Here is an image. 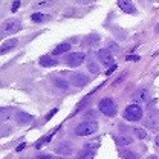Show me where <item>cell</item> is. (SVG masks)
I'll list each match as a JSON object with an SVG mask.
<instances>
[{
	"label": "cell",
	"mask_w": 159,
	"mask_h": 159,
	"mask_svg": "<svg viewBox=\"0 0 159 159\" xmlns=\"http://www.w3.org/2000/svg\"><path fill=\"white\" fill-rule=\"evenodd\" d=\"M11 116H12V110H11V109L3 107V109H2V113H0V118H2V121H6V119H9Z\"/></svg>",
	"instance_id": "cell-19"
},
{
	"label": "cell",
	"mask_w": 159,
	"mask_h": 159,
	"mask_svg": "<svg viewBox=\"0 0 159 159\" xmlns=\"http://www.w3.org/2000/svg\"><path fill=\"white\" fill-rule=\"evenodd\" d=\"M98 130V124L97 121H83L81 124L77 125L75 133L78 136H87V135H93Z\"/></svg>",
	"instance_id": "cell-1"
},
{
	"label": "cell",
	"mask_w": 159,
	"mask_h": 159,
	"mask_svg": "<svg viewBox=\"0 0 159 159\" xmlns=\"http://www.w3.org/2000/svg\"><path fill=\"white\" fill-rule=\"evenodd\" d=\"M58 159H63V158H58Z\"/></svg>",
	"instance_id": "cell-32"
},
{
	"label": "cell",
	"mask_w": 159,
	"mask_h": 159,
	"mask_svg": "<svg viewBox=\"0 0 159 159\" xmlns=\"http://www.w3.org/2000/svg\"><path fill=\"white\" fill-rule=\"evenodd\" d=\"M132 138H127V136H119L116 138V142H118L119 145H129V144H132Z\"/></svg>",
	"instance_id": "cell-21"
},
{
	"label": "cell",
	"mask_w": 159,
	"mask_h": 159,
	"mask_svg": "<svg viewBox=\"0 0 159 159\" xmlns=\"http://www.w3.org/2000/svg\"><path fill=\"white\" fill-rule=\"evenodd\" d=\"M54 84H55L58 89H63V90H66V89L69 87V83L64 81V80H61V78H55L54 80Z\"/></svg>",
	"instance_id": "cell-17"
},
{
	"label": "cell",
	"mask_w": 159,
	"mask_h": 159,
	"mask_svg": "<svg viewBox=\"0 0 159 159\" xmlns=\"http://www.w3.org/2000/svg\"><path fill=\"white\" fill-rule=\"evenodd\" d=\"M122 116L127 119V121H132V122L139 121V119L142 118V109L139 107L138 104H130V106H127V107H125V110H124Z\"/></svg>",
	"instance_id": "cell-2"
},
{
	"label": "cell",
	"mask_w": 159,
	"mask_h": 159,
	"mask_svg": "<svg viewBox=\"0 0 159 159\" xmlns=\"http://www.w3.org/2000/svg\"><path fill=\"white\" fill-rule=\"evenodd\" d=\"M110 48H112V49H115V51H116V49H118V46H116V44H115V43H110Z\"/></svg>",
	"instance_id": "cell-28"
},
{
	"label": "cell",
	"mask_w": 159,
	"mask_h": 159,
	"mask_svg": "<svg viewBox=\"0 0 159 159\" xmlns=\"http://www.w3.org/2000/svg\"><path fill=\"white\" fill-rule=\"evenodd\" d=\"M87 67H89V70L92 72V74H99V66L97 63H93V61H90L89 64H87Z\"/></svg>",
	"instance_id": "cell-22"
},
{
	"label": "cell",
	"mask_w": 159,
	"mask_h": 159,
	"mask_svg": "<svg viewBox=\"0 0 159 159\" xmlns=\"http://www.w3.org/2000/svg\"><path fill=\"white\" fill-rule=\"evenodd\" d=\"M127 60H138V57H135V55H133V57H132V55H129V57H127Z\"/></svg>",
	"instance_id": "cell-29"
},
{
	"label": "cell",
	"mask_w": 159,
	"mask_h": 159,
	"mask_svg": "<svg viewBox=\"0 0 159 159\" xmlns=\"http://www.w3.org/2000/svg\"><path fill=\"white\" fill-rule=\"evenodd\" d=\"M54 3H55V0H44V2H40L37 6L39 8H46V6H52Z\"/></svg>",
	"instance_id": "cell-24"
},
{
	"label": "cell",
	"mask_w": 159,
	"mask_h": 159,
	"mask_svg": "<svg viewBox=\"0 0 159 159\" xmlns=\"http://www.w3.org/2000/svg\"><path fill=\"white\" fill-rule=\"evenodd\" d=\"M155 145H156V147L159 148V135L156 136V138H155Z\"/></svg>",
	"instance_id": "cell-27"
},
{
	"label": "cell",
	"mask_w": 159,
	"mask_h": 159,
	"mask_svg": "<svg viewBox=\"0 0 159 159\" xmlns=\"http://www.w3.org/2000/svg\"><path fill=\"white\" fill-rule=\"evenodd\" d=\"M70 83L74 86H77V87H83V86H86L89 83V77H86L84 74H74L70 77Z\"/></svg>",
	"instance_id": "cell-9"
},
{
	"label": "cell",
	"mask_w": 159,
	"mask_h": 159,
	"mask_svg": "<svg viewBox=\"0 0 159 159\" xmlns=\"http://www.w3.org/2000/svg\"><path fill=\"white\" fill-rule=\"evenodd\" d=\"M86 58V55L83 54V52H72L67 58H66V63H67V66H70V67H78L83 64V61Z\"/></svg>",
	"instance_id": "cell-5"
},
{
	"label": "cell",
	"mask_w": 159,
	"mask_h": 159,
	"mask_svg": "<svg viewBox=\"0 0 159 159\" xmlns=\"http://www.w3.org/2000/svg\"><path fill=\"white\" fill-rule=\"evenodd\" d=\"M16 44H17V39H11L8 40V41H5L3 44H2V54H6L8 51H11L12 48H16Z\"/></svg>",
	"instance_id": "cell-14"
},
{
	"label": "cell",
	"mask_w": 159,
	"mask_h": 159,
	"mask_svg": "<svg viewBox=\"0 0 159 159\" xmlns=\"http://www.w3.org/2000/svg\"><path fill=\"white\" fill-rule=\"evenodd\" d=\"M144 125L148 130L158 132L159 130V113H156V112H148L145 115V118H144Z\"/></svg>",
	"instance_id": "cell-4"
},
{
	"label": "cell",
	"mask_w": 159,
	"mask_h": 159,
	"mask_svg": "<svg viewBox=\"0 0 159 159\" xmlns=\"http://www.w3.org/2000/svg\"><path fill=\"white\" fill-rule=\"evenodd\" d=\"M133 99L136 102H147L150 99V93L147 89H138L135 93H133Z\"/></svg>",
	"instance_id": "cell-10"
},
{
	"label": "cell",
	"mask_w": 159,
	"mask_h": 159,
	"mask_svg": "<svg viewBox=\"0 0 159 159\" xmlns=\"http://www.w3.org/2000/svg\"><path fill=\"white\" fill-rule=\"evenodd\" d=\"M67 51H70V44L69 43H61L58 44L55 49H54V55H60V54H64V52H67Z\"/></svg>",
	"instance_id": "cell-15"
},
{
	"label": "cell",
	"mask_w": 159,
	"mask_h": 159,
	"mask_svg": "<svg viewBox=\"0 0 159 159\" xmlns=\"http://www.w3.org/2000/svg\"><path fill=\"white\" fill-rule=\"evenodd\" d=\"M32 21H35V23H41V21H44V20H48L49 17L48 16H44V14H41V12H35V14H32Z\"/></svg>",
	"instance_id": "cell-18"
},
{
	"label": "cell",
	"mask_w": 159,
	"mask_h": 159,
	"mask_svg": "<svg viewBox=\"0 0 159 159\" xmlns=\"http://www.w3.org/2000/svg\"><path fill=\"white\" fill-rule=\"evenodd\" d=\"M98 109L101 110V113L107 115V116H115L116 115V106L110 98H104L99 101Z\"/></svg>",
	"instance_id": "cell-3"
},
{
	"label": "cell",
	"mask_w": 159,
	"mask_h": 159,
	"mask_svg": "<svg viewBox=\"0 0 159 159\" xmlns=\"http://www.w3.org/2000/svg\"><path fill=\"white\" fill-rule=\"evenodd\" d=\"M16 119H17V122L19 124H28V122H31L34 116L32 115H29V113H25V112H20L16 115Z\"/></svg>",
	"instance_id": "cell-13"
},
{
	"label": "cell",
	"mask_w": 159,
	"mask_h": 159,
	"mask_svg": "<svg viewBox=\"0 0 159 159\" xmlns=\"http://www.w3.org/2000/svg\"><path fill=\"white\" fill-rule=\"evenodd\" d=\"M21 29V23L19 20H8L3 25V34H16Z\"/></svg>",
	"instance_id": "cell-6"
},
{
	"label": "cell",
	"mask_w": 159,
	"mask_h": 159,
	"mask_svg": "<svg viewBox=\"0 0 159 159\" xmlns=\"http://www.w3.org/2000/svg\"><path fill=\"white\" fill-rule=\"evenodd\" d=\"M19 6H20V0H16V2L12 3V12H16V11L19 9Z\"/></svg>",
	"instance_id": "cell-25"
},
{
	"label": "cell",
	"mask_w": 159,
	"mask_h": 159,
	"mask_svg": "<svg viewBox=\"0 0 159 159\" xmlns=\"http://www.w3.org/2000/svg\"><path fill=\"white\" fill-rule=\"evenodd\" d=\"M93 156H95V152L93 150H84L80 155V159H93Z\"/></svg>",
	"instance_id": "cell-20"
},
{
	"label": "cell",
	"mask_w": 159,
	"mask_h": 159,
	"mask_svg": "<svg viewBox=\"0 0 159 159\" xmlns=\"http://www.w3.org/2000/svg\"><path fill=\"white\" fill-rule=\"evenodd\" d=\"M55 152L58 155H70L72 153V145L69 142H60L55 145Z\"/></svg>",
	"instance_id": "cell-11"
},
{
	"label": "cell",
	"mask_w": 159,
	"mask_h": 159,
	"mask_svg": "<svg viewBox=\"0 0 159 159\" xmlns=\"http://www.w3.org/2000/svg\"><path fill=\"white\" fill-rule=\"evenodd\" d=\"M118 6L127 14H136L138 12V9H136V6L132 0H118Z\"/></svg>",
	"instance_id": "cell-8"
},
{
	"label": "cell",
	"mask_w": 159,
	"mask_h": 159,
	"mask_svg": "<svg viewBox=\"0 0 159 159\" xmlns=\"http://www.w3.org/2000/svg\"><path fill=\"white\" fill-rule=\"evenodd\" d=\"M147 159H158V158H156V156H148Z\"/></svg>",
	"instance_id": "cell-30"
},
{
	"label": "cell",
	"mask_w": 159,
	"mask_h": 159,
	"mask_svg": "<svg viewBox=\"0 0 159 159\" xmlns=\"http://www.w3.org/2000/svg\"><path fill=\"white\" fill-rule=\"evenodd\" d=\"M119 156L122 159H139L138 153H135L132 150H122V152H119Z\"/></svg>",
	"instance_id": "cell-16"
},
{
	"label": "cell",
	"mask_w": 159,
	"mask_h": 159,
	"mask_svg": "<svg viewBox=\"0 0 159 159\" xmlns=\"http://www.w3.org/2000/svg\"><path fill=\"white\" fill-rule=\"evenodd\" d=\"M150 2H159V0H150Z\"/></svg>",
	"instance_id": "cell-31"
},
{
	"label": "cell",
	"mask_w": 159,
	"mask_h": 159,
	"mask_svg": "<svg viewBox=\"0 0 159 159\" xmlns=\"http://www.w3.org/2000/svg\"><path fill=\"white\" fill-rule=\"evenodd\" d=\"M98 58L104 66H113V55L110 49H101L98 51Z\"/></svg>",
	"instance_id": "cell-7"
},
{
	"label": "cell",
	"mask_w": 159,
	"mask_h": 159,
	"mask_svg": "<svg viewBox=\"0 0 159 159\" xmlns=\"http://www.w3.org/2000/svg\"><path fill=\"white\" fill-rule=\"evenodd\" d=\"M135 135H136V138H139V139L147 138V132H145L144 129H135Z\"/></svg>",
	"instance_id": "cell-23"
},
{
	"label": "cell",
	"mask_w": 159,
	"mask_h": 159,
	"mask_svg": "<svg viewBox=\"0 0 159 159\" xmlns=\"http://www.w3.org/2000/svg\"><path fill=\"white\" fill-rule=\"evenodd\" d=\"M35 159H54L51 155H40V156H37Z\"/></svg>",
	"instance_id": "cell-26"
},
{
	"label": "cell",
	"mask_w": 159,
	"mask_h": 159,
	"mask_svg": "<svg viewBox=\"0 0 159 159\" xmlns=\"http://www.w3.org/2000/svg\"><path fill=\"white\" fill-rule=\"evenodd\" d=\"M40 64H41L43 67H52V66H57L58 61L55 58H52V57H49V55H43V57L40 58Z\"/></svg>",
	"instance_id": "cell-12"
}]
</instances>
